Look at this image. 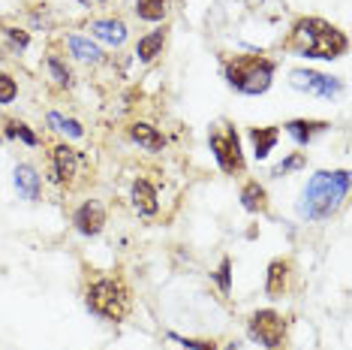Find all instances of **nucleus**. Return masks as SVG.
I'll use <instances>...</instances> for the list:
<instances>
[{"mask_svg":"<svg viewBox=\"0 0 352 350\" xmlns=\"http://www.w3.org/2000/svg\"><path fill=\"white\" fill-rule=\"evenodd\" d=\"M135 12L145 21H160L166 15V0H139L135 3Z\"/></svg>","mask_w":352,"mask_h":350,"instance_id":"aec40b11","label":"nucleus"},{"mask_svg":"<svg viewBox=\"0 0 352 350\" xmlns=\"http://www.w3.org/2000/svg\"><path fill=\"white\" fill-rule=\"evenodd\" d=\"M286 278H289V262L286 260H274L268 266V281H265V290L268 296H280L286 290Z\"/></svg>","mask_w":352,"mask_h":350,"instance_id":"4468645a","label":"nucleus"},{"mask_svg":"<svg viewBox=\"0 0 352 350\" xmlns=\"http://www.w3.org/2000/svg\"><path fill=\"white\" fill-rule=\"evenodd\" d=\"M130 136L139 142L142 148H148V151H160V148L166 145V139L160 136V133H157L151 124H133V127H130Z\"/></svg>","mask_w":352,"mask_h":350,"instance_id":"dca6fc26","label":"nucleus"},{"mask_svg":"<svg viewBox=\"0 0 352 350\" xmlns=\"http://www.w3.org/2000/svg\"><path fill=\"white\" fill-rule=\"evenodd\" d=\"M133 205L139 209V214H157V190H154V185L151 181H145V178H139L133 185Z\"/></svg>","mask_w":352,"mask_h":350,"instance_id":"9d476101","label":"nucleus"},{"mask_svg":"<svg viewBox=\"0 0 352 350\" xmlns=\"http://www.w3.org/2000/svg\"><path fill=\"white\" fill-rule=\"evenodd\" d=\"M76 166H78V154L76 148L69 145H54L52 148V181H58V185H67V181H73L76 175Z\"/></svg>","mask_w":352,"mask_h":350,"instance_id":"6e6552de","label":"nucleus"},{"mask_svg":"<svg viewBox=\"0 0 352 350\" xmlns=\"http://www.w3.org/2000/svg\"><path fill=\"white\" fill-rule=\"evenodd\" d=\"M49 124L58 127V130H67L69 136H82V133H85L78 121H69V118H63V115H58V112H49Z\"/></svg>","mask_w":352,"mask_h":350,"instance_id":"412c9836","label":"nucleus"},{"mask_svg":"<svg viewBox=\"0 0 352 350\" xmlns=\"http://www.w3.org/2000/svg\"><path fill=\"white\" fill-rule=\"evenodd\" d=\"M229 350H235V344H232V347H229Z\"/></svg>","mask_w":352,"mask_h":350,"instance_id":"c756f323","label":"nucleus"},{"mask_svg":"<svg viewBox=\"0 0 352 350\" xmlns=\"http://www.w3.org/2000/svg\"><path fill=\"white\" fill-rule=\"evenodd\" d=\"M15 94H19V88H15V79L0 73V103H12Z\"/></svg>","mask_w":352,"mask_h":350,"instance_id":"5701e85b","label":"nucleus"},{"mask_svg":"<svg viewBox=\"0 0 352 350\" xmlns=\"http://www.w3.org/2000/svg\"><path fill=\"white\" fill-rule=\"evenodd\" d=\"M69 49H73V54L82 61H100L102 58V52L97 45H94L91 39H82V37H69Z\"/></svg>","mask_w":352,"mask_h":350,"instance_id":"6ab92c4d","label":"nucleus"},{"mask_svg":"<svg viewBox=\"0 0 352 350\" xmlns=\"http://www.w3.org/2000/svg\"><path fill=\"white\" fill-rule=\"evenodd\" d=\"M87 308L94 314L106 317V320H124L126 308H130V296H126V287L115 278H100V281L91 284L87 290Z\"/></svg>","mask_w":352,"mask_h":350,"instance_id":"20e7f679","label":"nucleus"},{"mask_svg":"<svg viewBox=\"0 0 352 350\" xmlns=\"http://www.w3.org/2000/svg\"><path fill=\"white\" fill-rule=\"evenodd\" d=\"M49 70L54 73V79H58L60 85H69V73H67V70H63V63H60L58 58H49Z\"/></svg>","mask_w":352,"mask_h":350,"instance_id":"393cba45","label":"nucleus"},{"mask_svg":"<svg viewBox=\"0 0 352 350\" xmlns=\"http://www.w3.org/2000/svg\"><path fill=\"white\" fill-rule=\"evenodd\" d=\"M163 39H166L163 30H154L151 37L139 39V49H135V54H139L142 61H154L157 54H160V49H163Z\"/></svg>","mask_w":352,"mask_h":350,"instance_id":"a211bd4d","label":"nucleus"},{"mask_svg":"<svg viewBox=\"0 0 352 350\" xmlns=\"http://www.w3.org/2000/svg\"><path fill=\"white\" fill-rule=\"evenodd\" d=\"M271 76H274V63L259 54H241L226 63L229 85L241 94H265L271 88Z\"/></svg>","mask_w":352,"mask_h":350,"instance_id":"7ed1b4c3","label":"nucleus"},{"mask_svg":"<svg viewBox=\"0 0 352 350\" xmlns=\"http://www.w3.org/2000/svg\"><path fill=\"white\" fill-rule=\"evenodd\" d=\"M82 3H102V0H82Z\"/></svg>","mask_w":352,"mask_h":350,"instance_id":"c85d7f7f","label":"nucleus"},{"mask_svg":"<svg viewBox=\"0 0 352 350\" xmlns=\"http://www.w3.org/2000/svg\"><path fill=\"white\" fill-rule=\"evenodd\" d=\"M325 127H328L325 121H289L286 124V133H289L298 145H307V142L314 139L316 133H322Z\"/></svg>","mask_w":352,"mask_h":350,"instance_id":"2eb2a0df","label":"nucleus"},{"mask_svg":"<svg viewBox=\"0 0 352 350\" xmlns=\"http://www.w3.org/2000/svg\"><path fill=\"white\" fill-rule=\"evenodd\" d=\"M91 30L97 34L102 43H111V45H121L126 39V25L118 19H102V21H94Z\"/></svg>","mask_w":352,"mask_h":350,"instance_id":"9b49d317","label":"nucleus"},{"mask_svg":"<svg viewBox=\"0 0 352 350\" xmlns=\"http://www.w3.org/2000/svg\"><path fill=\"white\" fill-rule=\"evenodd\" d=\"M286 49H292L295 54H301V58L334 61L346 52V37L322 19H301L298 25L292 28V37H289V43H286Z\"/></svg>","mask_w":352,"mask_h":350,"instance_id":"f03ea898","label":"nucleus"},{"mask_svg":"<svg viewBox=\"0 0 352 350\" xmlns=\"http://www.w3.org/2000/svg\"><path fill=\"white\" fill-rule=\"evenodd\" d=\"M229 269H232V262H229V260H223V262H220V275H217V284H220V290H223V293H229V284H232Z\"/></svg>","mask_w":352,"mask_h":350,"instance_id":"a878e982","label":"nucleus"},{"mask_svg":"<svg viewBox=\"0 0 352 350\" xmlns=\"http://www.w3.org/2000/svg\"><path fill=\"white\" fill-rule=\"evenodd\" d=\"M211 151L217 157L223 172H241L244 169V154H241V142H238L235 127L217 124L211 130Z\"/></svg>","mask_w":352,"mask_h":350,"instance_id":"39448f33","label":"nucleus"},{"mask_svg":"<svg viewBox=\"0 0 352 350\" xmlns=\"http://www.w3.org/2000/svg\"><path fill=\"white\" fill-rule=\"evenodd\" d=\"M298 166H304V154H292L289 161H283L280 166H274V175H286L289 169H298Z\"/></svg>","mask_w":352,"mask_h":350,"instance_id":"b1692460","label":"nucleus"},{"mask_svg":"<svg viewBox=\"0 0 352 350\" xmlns=\"http://www.w3.org/2000/svg\"><path fill=\"white\" fill-rule=\"evenodd\" d=\"M6 37H10L19 49H28V43H30L28 34H25V30H19V28H6Z\"/></svg>","mask_w":352,"mask_h":350,"instance_id":"bb28decb","label":"nucleus"},{"mask_svg":"<svg viewBox=\"0 0 352 350\" xmlns=\"http://www.w3.org/2000/svg\"><path fill=\"white\" fill-rule=\"evenodd\" d=\"M241 203H244V209H247V212H268V196H265V190L256 185V181L244 185V190H241Z\"/></svg>","mask_w":352,"mask_h":350,"instance_id":"f3484780","label":"nucleus"},{"mask_svg":"<svg viewBox=\"0 0 352 350\" xmlns=\"http://www.w3.org/2000/svg\"><path fill=\"white\" fill-rule=\"evenodd\" d=\"M292 88L319 94V97H334V94L340 91V82L338 79H331V76H322V73H310V70H295L292 73Z\"/></svg>","mask_w":352,"mask_h":350,"instance_id":"0eeeda50","label":"nucleus"},{"mask_svg":"<svg viewBox=\"0 0 352 350\" xmlns=\"http://www.w3.org/2000/svg\"><path fill=\"white\" fill-rule=\"evenodd\" d=\"M283 336H286V323L283 317L274 314V311H256L250 317V338H256L259 344L265 347H280L283 344Z\"/></svg>","mask_w":352,"mask_h":350,"instance_id":"423d86ee","label":"nucleus"},{"mask_svg":"<svg viewBox=\"0 0 352 350\" xmlns=\"http://www.w3.org/2000/svg\"><path fill=\"white\" fill-rule=\"evenodd\" d=\"M277 136L280 130L277 127H253L250 130V139H253V148H256V157H268V151L277 145Z\"/></svg>","mask_w":352,"mask_h":350,"instance_id":"ddd939ff","label":"nucleus"},{"mask_svg":"<svg viewBox=\"0 0 352 350\" xmlns=\"http://www.w3.org/2000/svg\"><path fill=\"white\" fill-rule=\"evenodd\" d=\"M15 187L25 194V200H36L39 196V175H36L34 166L21 163L19 169H15Z\"/></svg>","mask_w":352,"mask_h":350,"instance_id":"f8f14e48","label":"nucleus"},{"mask_svg":"<svg viewBox=\"0 0 352 350\" xmlns=\"http://www.w3.org/2000/svg\"><path fill=\"white\" fill-rule=\"evenodd\" d=\"M349 190V172L338 169V172H316L307 181L298 203V214L307 220H325L340 209L343 196Z\"/></svg>","mask_w":352,"mask_h":350,"instance_id":"f257e3e1","label":"nucleus"},{"mask_svg":"<svg viewBox=\"0 0 352 350\" xmlns=\"http://www.w3.org/2000/svg\"><path fill=\"white\" fill-rule=\"evenodd\" d=\"M6 136H10V139H15V136H21V139H25V142H28V145H36V136H34V133H30V130H28V127H25V124H19V121H10V124H6Z\"/></svg>","mask_w":352,"mask_h":350,"instance_id":"4be33fe9","label":"nucleus"},{"mask_svg":"<svg viewBox=\"0 0 352 350\" xmlns=\"http://www.w3.org/2000/svg\"><path fill=\"white\" fill-rule=\"evenodd\" d=\"M76 227H78V233H85V236H97L102 224H106V209H102L100 203H85L82 209L76 212Z\"/></svg>","mask_w":352,"mask_h":350,"instance_id":"1a4fd4ad","label":"nucleus"},{"mask_svg":"<svg viewBox=\"0 0 352 350\" xmlns=\"http://www.w3.org/2000/svg\"><path fill=\"white\" fill-rule=\"evenodd\" d=\"M184 347H190V350H217L214 341H184Z\"/></svg>","mask_w":352,"mask_h":350,"instance_id":"cd10ccee","label":"nucleus"}]
</instances>
